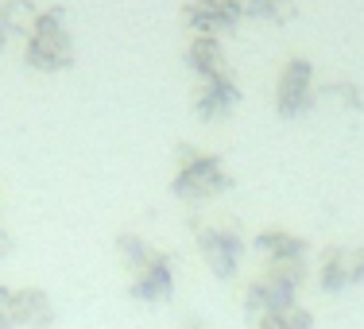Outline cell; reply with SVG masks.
<instances>
[{
    "label": "cell",
    "instance_id": "cell-11",
    "mask_svg": "<svg viewBox=\"0 0 364 329\" xmlns=\"http://www.w3.org/2000/svg\"><path fill=\"white\" fill-rule=\"evenodd\" d=\"M256 248L267 256V264H306V240L283 229H264L256 237Z\"/></svg>",
    "mask_w": 364,
    "mask_h": 329
},
{
    "label": "cell",
    "instance_id": "cell-9",
    "mask_svg": "<svg viewBox=\"0 0 364 329\" xmlns=\"http://www.w3.org/2000/svg\"><path fill=\"white\" fill-rule=\"evenodd\" d=\"M182 16L190 20V28H194L198 36H213V31L237 28L245 8H240V0H190V4L182 8Z\"/></svg>",
    "mask_w": 364,
    "mask_h": 329
},
{
    "label": "cell",
    "instance_id": "cell-16",
    "mask_svg": "<svg viewBox=\"0 0 364 329\" xmlns=\"http://www.w3.org/2000/svg\"><path fill=\"white\" fill-rule=\"evenodd\" d=\"M182 329H205L202 322H186V325H182Z\"/></svg>",
    "mask_w": 364,
    "mask_h": 329
},
{
    "label": "cell",
    "instance_id": "cell-6",
    "mask_svg": "<svg viewBox=\"0 0 364 329\" xmlns=\"http://www.w3.org/2000/svg\"><path fill=\"white\" fill-rule=\"evenodd\" d=\"M310 101H314V66L299 55V58H291V63L283 66V74H279V85H275V109H279L283 117H299V112L310 109Z\"/></svg>",
    "mask_w": 364,
    "mask_h": 329
},
{
    "label": "cell",
    "instance_id": "cell-3",
    "mask_svg": "<svg viewBox=\"0 0 364 329\" xmlns=\"http://www.w3.org/2000/svg\"><path fill=\"white\" fill-rule=\"evenodd\" d=\"M178 198H213L221 190H229V171L221 167L218 155L210 151H198L194 144H182L178 147V171H175V183H171Z\"/></svg>",
    "mask_w": 364,
    "mask_h": 329
},
{
    "label": "cell",
    "instance_id": "cell-2",
    "mask_svg": "<svg viewBox=\"0 0 364 329\" xmlns=\"http://www.w3.org/2000/svg\"><path fill=\"white\" fill-rule=\"evenodd\" d=\"M28 63L39 70H63L74 63V43L58 8L36 12V20L28 23Z\"/></svg>",
    "mask_w": 364,
    "mask_h": 329
},
{
    "label": "cell",
    "instance_id": "cell-8",
    "mask_svg": "<svg viewBox=\"0 0 364 329\" xmlns=\"http://www.w3.org/2000/svg\"><path fill=\"white\" fill-rule=\"evenodd\" d=\"M240 101V85L232 70H221L213 77H202V85H198L194 93V109L202 120H213V117H225V112H232Z\"/></svg>",
    "mask_w": 364,
    "mask_h": 329
},
{
    "label": "cell",
    "instance_id": "cell-1",
    "mask_svg": "<svg viewBox=\"0 0 364 329\" xmlns=\"http://www.w3.org/2000/svg\"><path fill=\"white\" fill-rule=\"evenodd\" d=\"M117 248H120V256L128 259V267H132V287H128L132 298H140V302L171 298V291H175V271H171V256L167 252L144 244L140 237H132V232L117 237Z\"/></svg>",
    "mask_w": 364,
    "mask_h": 329
},
{
    "label": "cell",
    "instance_id": "cell-4",
    "mask_svg": "<svg viewBox=\"0 0 364 329\" xmlns=\"http://www.w3.org/2000/svg\"><path fill=\"white\" fill-rule=\"evenodd\" d=\"M302 279H306V264H267V271L248 283L245 310H252V314H275V310L294 306V294H299Z\"/></svg>",
    "mask_w": 364,
    "mask_h": 329
},
{
    "label": "cell",
    "instance_id": "cell-12",
    "mask_svg": "<svg viewBox=\"0 0 364 329\" xmlns=\"http://www.w3.org/2000/svg\"><path fill=\"white\" fill-rule=\"evenodd\" d=\"M186 66L198 77H213V74L229 70V66H225V55H221V39L218 36H198L186 50Z\"/></svg>",
    "mask_w": 364,
    "mask_h": 329
},
{
    "label": "cell",
    "instance_id": "cell-5",
    "mask_svg": "<svg viewBox=\"0 0 364 329\" xmlns=\"http://www.w3.org/2000/svg\"><path fill=\"white\" fill-rule=\"evenodd\" d=\"M55 310L39 287H0V329H47Z\"/></svg>",
    "mask_w": 364,
    "mask_h": 329
},
{
    "label": "cell",
    "instance_id": "cell-13",
    "mask_svg": "<svg viewBox=\"0 0 364 329\" xmlns=\"http://www.w3.org/2000/svg\"><path fill=\"white\" fill-rule=\"evenodd\" d=\"M310 325H314V318H310V310H302V306L259 314V322H256V329H310Z\"/></svg>",
    "mask_w": 364,
    "mask_h": 329
},
{
    "label": "cell",
    "instance_id": "cell-14",
    "mask_svg": "<svg viewBox=\"0 0 364 329\" xmlns=\"http://www.w3.org/2000/svg\"><path fill=\"white\" fill-rule=\"evenodd\" d=\"M245 16H256V20H287L294 12V0H240Z\"/></svg>",
    "mask_w": 364,
    "mask_h": 329
},
{
    "label": "cell",
    "instance_id": "cell-7",
    "mask_svg": "<svg viewBox=\"0 0 364 329\" xmlns=\"http://www.w3.org/2000/svg\"><path fill=\"white\" fill-rule=\"evenodd\" d=\"M198 248H202L205 264L213 267V275L229 279L237 271V259L245 256V237L229 225H210V229H198Z\"/></svg>",
    "mask_w": 364,
    "mask_h": 329
},
{
    "label": "cell",
    "instance_id": "cell-15",
    "mask_svg": "<svg viewBox=\"0 0 364 329\" xmlns=\"http://www.w3.org/2000/svg\"><path fill=\"white\" fill-rule=\"evenodd\" d=\"M8 248H12V240H8V232H4V229H0V259H4V256H8Z\"/></svg>",
    "mask_w": 364,
    "mask_h": 329
},
{
    "label": "cell",
    "instance_id": "cell-10",
    "mask_svg": "<svg viewBox=\"0 0 364 329\" xmlns=\"http://www.w3.org/2000/svg\"><path fill=\"white\" fill-rule=\"evenodd\" d=\"M318 271H322V291H341L349 283H364V244L360 248H326Z\"/></svg>",
    "mask_w": 364,
    "mask_h": 329
}]
</instances>
